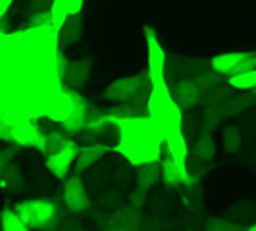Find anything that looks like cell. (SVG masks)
Instances as JSON below:
<instances>
[{"label": "cell", "mask_w": 256, "mask_h": 231, "mask_svg": "<svg viewBox=\"0 0 256 231\" xmlns=\"http://www.w3.org/2000/svg\"><path fill=\"white\" fill-rule=\"evenodd\" d=\"M206 231H246V230H244L243 224H239V222L214 216V218L206 220Z\"/></svg>", "instance_id": "f546056e"}, {"label": "cell", "mask_w": 256, "mask_h": 231, "mask_svg": "<svg viewBox=\"0 0 256 231\" xmlns=\"http://www.w3.org/2000/svg\"><path fill=\"white\" fill-rule=\"evenodd\" d=\"M62 200H64L66 210L70 214H83L90 208V198L87 187L83 183L81 176H72L64 181V189H62Z\"/></svg>", "instance_id": "5b68a950"}, {"label": "cell", "mask_w": 256, "mask_h": 231, "mask_svg": "<svg viewBox=\"0 0 256 231\" xmlns=\"http://www.w3.org/2000/svg\"><path fill=\"white\" fill-rule=\"evenodd\" d=\"M110 152H114V146L112 144H104V142H92V144L79 146L76 164H74V174L76 176L85 174L87 170H90L94 164H98L104 156Z\"/></svg>", "instance_id": "30bf717a"}, {"label": "cell", "mask_w": 256, "mask_h": 231, "mask_svg": "<svg viewBox=\"0 0 256 231\" xmlns=\"http://www.w3.org/2000/svg\"><path fill=\"white\" fill-rule=\"evenodd\" d=\"M114 128L118 131L114 152L122 154L129 164L139 168L142 164L158 162L162 158L164 142L156 124L148 116L116 122Z\"/></svg>", "instance_id": "6da1fadb"}, {"label": "cell", "mask_w": 256, "mask_h": 231, "mask_svg": "<svg viewBox=\"0 0 256 231\" xmlns=\"http://www.w3.org/2000/svg\"><path fill=\"white\" fill-rule=\"evenodd\" d=\"M68 64H70V60L66 58L62 52L58 50L56 52V76H58V79L62 81L64 79V74H66V68H68Z\"/></svg>", "instance_id": "e575fe53"}, {"label": "cell", "mask_w": 256, "mask_h": 231, "mask_svg": "<svg viewBox=\"0 0 256 231\" xmlns=\"http://www.w3.org/2000/svg\"><path fill=\"white\" fill-rule=\"evenodd\" d=\"M235 94H237V90L231 89L228 83H224V85L216 87L214 90H210V92L206 94L204 98H202V108H204V106H212V108H222V106L228 102L230 98H233Z\"/></svg>", "instance_id": "44dd1931"}, {"label": "cell", "mask_w": 256, "mask_h": 231, "mask_svg": "<svg viewBox=\"0 0 256 231\" xmlns=\"http://www.w3.org/2000/svg\"><path fill=\"white\" fill-rule=\"evenodd\" d=\"M158 181H162L160 160L158 162H150V164H142V166L137 168V178H135V187L137 189L148 192Z\"/></svg>", "instance_id": "9a60e30c"}, {"label": "cell", "mask_w": 256, "mask_h": 231, "mask_svg": "<svg viewBox=\"0 0 256 231\" xmlns=\"http://www.w3.org/2000/svg\"><path fill=\"white\" fill-rule=\"evenodd\" d=\"M58 231H85V230L81 228V224L76 222V220L64 218L62 224H60V228H58Z\"/></svg>", "instance_id": "d590c367"}, {"label": "cell", "mask_w": 256, "mask_h": 231, "mask_svg": "<svg viewBox=\"0 0 256 231\" xmlns=\"http://www.w3.org/2000/svg\"><path fill=\"white\" fill-rule=\"evenodd\" d=\"M16 154H18V146H6V148L0 150V176H2L4 170L14 162Z\"/></svg>", "instance_id": "1f68e13d"}, {"label": "cell", "mask_w": 256, "mask_h": 231, "mask_svg": "<svg viewBox=\"0 0 256 231\" xmlns=\"http://www.w3.org/2000/svg\"><path fill=\"white\" fill-rule=\"evenodd\" d=\"M252 106H256L254 94L252 92H241V94H235L233 98H230L228 102L222 106V116H224V120L226 118H235V116L250 110Z\"/></svg>", "instance_id": "ac0fdd59"}, {"label": "cell", "mask_w": 256, "mask_h": 231, "mask_svg": "<svg viewBox=\"0 0 256 231\" xmlns=\"http://www.w3.org/2000/svg\"><path fill=\"white\" fill-rule=\"evenodd\" d=\"M29 27L31 29H42V27H50L52 29V22H50V10H44V12H37L29 18Z\"/></svg>", "instance_id": "4dcf8cb0"}, {"label": "cell", "mask_w": 256, "mask_h": 231, "mask_svg": "<svg viewBox=\"0 0 256 231\" xmlns=\"http://www.w3.org/2000/svg\"><path fill=\"white\" fill-rule=\"evenodd\" d=\"M160 174H162V183L166 187H180V185H183L180 168L168 152H164L162 158H160Z\"/></svg>", "instance_id": "ffe728a7"}, {"label": "cell", "mask_w": 256, "mask_h": 231, "mask_svg": "<svg viewBox=\"0 0 256 231\" xmlns=\"http://www.w3.org/2000/svg\"><path fill=\"white\" fill-rule=\"evenodd\" d=\"M0 141L12 142V124H0Z\"/></svg>", "instance_id": "8d00e7d4"}, {"label": "cell", "mask_w": 256, "mask_h": 231, "mask_svg": "<svg viewBox=\"0 0 256 231\" xmlns=\"http://www.w3.org/2000/svg\"><path fill=\"white\" fill-rule=\"evenodd\" d=\"M208 172H210V162H202V160L194 158L189 152V156H187V180H189V185L187 187L198 185V181L202 180Z\"/></svg>", "instance_id": "cb8c5ba5"}, {"label": "cell", "mask_w": 256, "mask_h": 231, "mask_svg": "<svg viewBox=\"0 0 256 231\" xmlns=\"http://www.w3.org/2000/svg\"><path fill=\"white\" fill-rule=\"evenodd\" d=\"M170 92L181 112H189L196 106H202V94L192 81H178L174 87H170Z\"/></svg>", "instance_id": "7c38bea8"}, {"label": "cell", "mask_w": 256, "mask_h": 231, "mask_svg": "<svg viewBox=\"0 0 256 231\" xmlns=\"http://www.w3.org/2000/svg\"><path fill=\"white\" fill-rule=\"evenodd\" d=\"M14 210L29 231H58L64 220V212L54 198H24L14 204Z\"/></svg>", "instance_id": "7a4b0ae2"}, {"label": "cell", "mask_w": 256, "mask_h": 231, "mask_svg": "<svg viewBox=\"0 0 256 231\" xmlns=\"http://www.w3.org/2000/svg\"><path fill=\"white\" fill-rule=\"evenodd\" d=\"M254 66H256V54H254Z\"/></svg>", "instance_id": "60d3db41"}, {"label": "cell", "mask_w": 256, "mask_h": 231, "mask_svg": "<svg viewBox=\"0 0 256 231\" xmlns=\"http://www.w3.org/2000/svg\"><path fill=\"white\" fill-rule=\"evenodd\" d=\"M254 52H246V50H239V52H226V54H218V56H214V58H210V66H212V70L220 74V76L228 77L231 74V70L235 68L237 64H241L243 60L246 58H250V56H254Z\"/></svg>", "instance_id": "5bb4252c"}, {"label": "cell", "mask_w": 256, "mask_h": 231, "mask_svg": "<svg viewBox=\"0 0 256 231\" xmlns=\"http://www.w3.org/2000/svg\"><path fill=\"white\" fill-rule=\"evenodd\" d=\"M228 85L235 90H243V92H250L256 87V70L246 72L241 76L228 77Z\"/></svg>", "instance_id": "83f0119b"}, {"label": "cell", "mask_w": 256, "mask_h": 231, "mask_svg": "<svg viewBox=\"0 0 256 231\" xmlns=\"http://www.w3.org/2000/svg\"><path fill=\"white\" fill-rule=\"evenodd\" d=\"M252 70H256L254 66V56H250V58H246V60H243L241 64H237L233 70H231V74L228 77H233V76H241V74H246V72H252Z\"/></svg>", "instance_id": "d6a6232c"}, {"label": "cell", "mask_w": 256, "mask_h": 231, "mask_svg": "<svg viewBox=\"0 0 256 231\" xmlns=\"http://www.w3.org/2000/svg\"><path fill=\"white\" fill-rule=\"evenodd\" d=\"M72 108H74V100H72V94H70V90L62 87L60 89V98H56L52 106L48 110H44V116L46 118H50L52 122H60V124H64L66 120L70 118L72 114Z\"/></svg>", "instance_id": "e0dca14e"}, {"label": "cell", "mask_w": 256, "mask_h": 231, "mask_svg": "<svg viewBox=\"0 0 256 231\" xmlns=\"http://www.w3.org/2000/svg\"><path fill=\"white\" fill-rule=\"evenodd\" d=\"M146 87H150V77L146 70H141L133 76L118 77L114 79L106 89H104L102 96L106 100L114 104H126L129 102L133 96H137L141 90H144Z\"/></svg>", "instance_id": "3957f363"}, {"label": "cell", "mask_w": 256, "mask_h": 231, "mask_svg": "<svg viewBox=\"0 0 256 231\" xmlns=\"http://www.w3.org/2000/svg\"><path fill=\"white\" fill-rule=\"evenodd\" d=\"M0 185H2L4 189H8L10 192L20 191V189L24 187V178H22V174H20L18 164L12 162L10 166L4 170V174L0 176Z\"/></svg>", "instance_id": "d4e9b609"}, {"label": "cell", "mask_w": 256, "mask_h": 231, "mask_svg": "<svg viewBox=\"0 0 256 231\" xmlns=\"http://www.w3.org/2000/svg\"><path fill=\"white\" fill-rule=\"evenodd\" d=\"M0 226L2 231H29L26 224L22 222V218L16 214V210L10 206H4L0 212Z\"/></svg>", "instance_id": "484cf974"}, {"label": "cell", "mask_w": 256, "mask_h": 231, "mask_svg": "<svg viewBox=\"0 0 256 231\" xmlns=\"http://www.w3.org/2000/svg\"><path fill=\"white\" fill-rule=\"evenodd\" d=\"M83 0H52L50 4V22L52 31L60 33V29L64 27L68 18L77 16L83 12Z\"/></svg>", "instance_id": "4fadbf2b"}, {"label": "cell", "mask_w": 256, "mask_h": 231, "mask_svg": "<svg viewBox=\"0 0 256 231\" xmlns=\"http://www.w3.org/2000/svg\"><path fill=\"white\" fill-rule=\"evenodd\" d=\"M146 194H148V192H144V191H141V189H137V187H135L133 191L129 192V204L141 210L142 206L146 204Z\"/></svg>", "instance_id": "836d02e7"}, {"label": "cell", "mask_w": 256, "mask_h": 231, "mask_svg": "<svg viewBox=\"0 0 256 231\" xmlns=\"http://www.w3.org/2000/svg\"><path fill=\"white\" fill-rule=\"evenodd\" d=\"M224 124V116H222V108H212V106H204L202 108V133H212Z\"/></svg>", "instance_id": "4316f807"}, {"label": "cell", "mask_w": 256, "mask_h": 231, "mask_svg": "<svg viewBox=\"0 0 256 231\" xmlns=\"http://www.w3.org/2000/svg\"><path fill=\"white\" fill-rule=\"evenodd\" d=\"M0 231H2V226H0Z\"/></svg>", "instance_id": "b9f144b4"}, {"label": "cell", "mask_w": 256, "mask_h": 231, "mask_svg": "<svg viewBox=\"0 0 256 231\" xmlns=\"http://www.w3.org/2000/svg\"><path fill=\"white\" fill-rule=\"evenodd\" d=\"M142 212L135 206H118L108 216L106 228H114L120 231H141Z\"/></svg>", "instance_id": "8fae6325"}, {"label": "cell", "mask_w": 256, "mask_h": 231, "mask_svg": "<svg viewBox=\"0 0 256 231\" xmlns=\"http://www.w3.org/2000/svg\"><path fill=\"white\" fill-rule=\"evenodd\" d=\"M250 92H252V94H254V96H256V87H254V89H252V90H250Z\"/></svg>", "instance_id": "ab89813d"}, {"label": "cell", "mask_w": 256, "mask_h": 231, "mask_svg": "<svg viewBox=\"0 0 256 231\" xmlns=\"http://www.w3.org/2000/svg\"><path fill=\"white\" fill-rule=\"evenodd\" d=\"M12 142L24 148H35L44 154L46 150V133L33 124V122H18L12 126Z\"/></svg>", "instance_id": "8992f818"}, {"label": "cell", "mask_w": 256, "mask_h": 231, "mask_svg": "<svg viewBox=\"0 0 256 231\" xmlns=\"http://www.w3.org/2000/svg\"><path fill=\"white\" fill-rule=\"evenodd\" d=\"M77 152H79V144L76 142V139H72V141L68 142V144H66L64 148H62L58 154L46 156L44 166H46V170L50 172L54 178L66 181L68 180L70 170H72L74 164H76Z\"/></svg>", "instance_id": "9c48e42d"}, {"label": "cell", "mask_w": 256, "mask_h": 231, "mask_svg": "<svg viewBox=\"0 0 256 231\" xmlns=\"http://www.w3.org/2000/svg\"><path fill=\"white\" fill-rule=\"evenodd\" d=\"M246 231H256V224L254 226H250V228H246Z\"/></svg>", "instance_id": "f35d334b"}, {"label": "cell", "mask_w": 256, "mask_h": 231, "mask_svg": "<svg viewBox=\"0 0 256 231\" xmlns=\"http://www.w3.org/2000/svg\"><path fill=\"white\" fill-rule=\"evenodd\" d=\"M68 89V87H66ZM70 90V94H72V100H74V108H72V114L70 118L66 120L64 124H62V131H64L68 137H76L77 133H81L83 129H85V124H87V116H89V108H90V102L79 92V90Z\"/></svg>", "instance_id": "52a82bcc"}, {"label": "cell", "mask_w": 256, "mask_h": 231, "mask_svg": "<svg viewBox=\"0 0 256 231\" xmlns=\"http://www.w3.org/2000/svg\"><path fill=\"white\" fill-rule=\"evenodd\" d=\"M10 6H12V0H0V22L6 16V12L10 10Z\"/></svg>", "instance_id": "74e56055"}, {"label": "cell", "mask_w": 256, "mask_h": 231, "mask_svg": "<svg viewBox=\"0 0 256 231\" xmlns=\"http://www.w3.org/2000/svg\"><path fill=\"white\" fill-rule=\"evenodd\" d=\"M142 35L146 40V72L150 77L152 87H162L166 85L164 77V68H166V50L160 44L158 35L150 26H142Z\"/></svg>", "instance_id": "277c9868"}, {"label": "cell", "mask_w": 256, "mask_h": 231, "mask_svg": "<svg viewBox=\"0 0 256 231\" xmlns=\"http://www.w3.org/2000/svg\"><path fill=\"white\" fill-rule=\"evenodd\" d=\"M192 83L196 85V89L200 90V94H202V98H204L210 90H214L216 87H220V85L228 83V77L220 76V74H216L214 70H208V72H204L202 76H198L196 79H192Z\"/></svg>", "instance_id": "7402d4cb"}, {"label": "cell", "mask_w": 256, "mask_h": 231, "mask_svg": "<svg viewBox=\"0 0 256 231\" xmlns=\"http://www.w3.org/2000/svg\"><path fill=\"white\" fill-rule=\"evenodd\" d=\"M70 141H72V137H68L64 131H50V133H46V150H44V158H46V156H52V154H58Z\"/></svg>", "instance_id": "f1b7e54d"}, {"label": "cell", "mask_w": 256, "mask_h": 231, "mask_svg": "<svg viewBox=\"0 0 256 231\" xmlns=\"http://www.w3.org/2000/svg\"><path fill=\"white\" fill-rule=\"evenodd\" d=\"M92 68H94V58H90V56L70 60V64L66 68L64 79H62V85L72 90H81L89 83Z\"/></svg>", "instance_id": "ba28073f"}, {"label": "cell", "mask_w": 256, "mask_h": 231, "mask_svg": "<svg viewBox=\"0 0 256 231\" xmlns=\"http://www.w3.org/2000/svg\"><path fill=\"white\" fill-rule=\"evenodd\" d=\"M83 29H85V22H83V14H77L68 18V22L64 24V27L60 29V46H70V44H76L79 42V38L83 35Z\"/></svg>", "instance_id": "2e32d148"}, {"label": "cell", "mask_w": 256, "mask_h": 231, "mask_svg": "<svg viewBox=\"0 0 256 231\" xmlns=\"http://www.w3.org/2000/svg\"><path fill=\"white\" fill-rule=\"evenodd\" d=\"M243 144V135L237 126H226L222 131V146L228 154H237Z\"/></svg>", "instance_id": "603a6c76"}, {"label": "cell", "mask_w": 256, "mask_h": 231, "mask_svg": "<svg viewBox=\"0 0 256 231\" xmlns=\"http://www.w3.org/2000/svg\"><path fill=\"white\" fill-rule=\"evenodd\" d=\"M189 152L202 160V162H212L216 156V139L212 133H200L194 141L191 142V150Z\"/></svg>", "instance_id": "d6986e66"}]
</instances>
